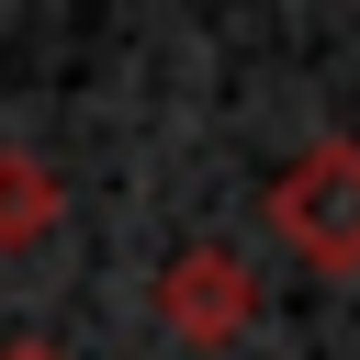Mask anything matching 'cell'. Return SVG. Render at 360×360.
<instances>
[{"instance_id": "4", "label": "cell", "mask_w": 360, "mask_h": 360, "mask_svg": "<svg viewBox=\"0 0 360 360\" xmlns=\"http://www.w3.org/2000/svg\"><path fill=\"white\" fill-rule=\"evenodd\" d=\"M0 360H56V349H45V338H11V349H0Z\"/></svg>"}, {"instance_id": "2", "label": "cell", "mask_w": 360, "mask_h": 360, "mask_svg": "<svg viewBox=\"0 0 360 360\" xmlns=\"http://www.w3.org/2000/svg\"><path fill=\"white\" fill-rule=\"evenodd\" d=\"M158 315H169L180 338L225 349V338L259 315V281L236 270V248H180V259H169V281H158Z\"/></svg>"}, {"instance_id": "1", "label": "cell", "mask_w": 360, "mask_h": 360, "mask_svg": "<svg viewBox=\"0 0 360 360\" xmlns=\"http://www.w3.org/2000/svg\"><path fill=\"white\" fill-rule=\"evenodd\" d=\"M270 236L326 270V281H360V135H315L281 180H270Z\"/></svg>"}, {"instance_id": "3", "label": "cell", "mask_w": 360, "mask_h": 360, "mask_svg": "<svg viewBox=\"0 0 360 360\" xmlns=\"http://www.w3.org/2000/svg\"><path fill=\"white\" fill-rule=\"evenodd\" d=\"M56 202H68V191H56L45 158H0V248H34V236L56 225Z\"/></svg>"}]
</instances>
